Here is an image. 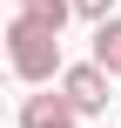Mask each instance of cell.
<instances>
[{"mask_svg": "<svg viewBox=\"0 0 121 128\" xmlns=\"http://www.w3.org/2000/svg\"><path fill=\"white\" fill-rule=\"evenodd\" d=\"M101 74H121V14L108 20V27H94V54H88Z\"/></svg>", "mask_w": 121, "mask_h": 128, "instance_id": "cell-4", "label": "cell"}, {"mask_svg": "<svg viewBox=\"0 0 121 128\" xmlns=\"http://www.w3.org/2000/svg\"><path fill=\"white\" fill-rule=\"evenodd\" d=\"M20 128H81V115L67 108V94H27L20 101Z\"/></svg>", "mask_w": 121, "mask_h": 128, "instance_id": "cell-3", "label": "cell"}, {"mask_svg": "<svg viewBox=\"0 0 121 128\" xmlns=\"http://www.w3.org/2000/svg\"><path fill=\"white\" fill-rule=\"evenodd\" d=\"M74 20H94V27H108V20H115V0H74Z\"/></svg>", "mask_w": 121, "mask_h": 128, "instance_id": "cell-6", "label": "cell"}, {"mask_svg": "<svg viewBox=\"0 0 121 128\" xmlns=\"http://www.w3.org/2000/svg\"><path fill=\"white\" fill-rule=\"evenodd\" d=\"M108 81H115V74H101L94 61H74V68L61 74V94H67V108L88 122V115H108V94H115Z\"/></svg>", "mask_w": 121, "mask_h": 128, "instance_id": "cell-2", "label": "cell"}, {"mask_svg": "<svg viewBox=\"0 0 121 128\" xmlns=\"http://www.w3.org/2000/svg\"><path fill=\"white\" fill-rule=\"evenodd\" d=\"M13 7H27V0H13Z\"/></svg>", "mask_w": 121, "mask_h": 128, "instance_id": "cell-7", "label": "cell"}, {"mask_svg": "<svg viewBox=\"0 0 121 128\" xmlns=\"http://www.w3.org/2000/svg\"><path fill=\"white\" fill-rule=\"evenodd\" d=\"M7 68H13V81H27V88L61 81V74H67V68H61V34L34 27L27 14H13V20H7Z\"/></svg>", "mask_w": 121, "mask_h": 128, "instance_id": "cell-1", "label": "cell"}, {"mask_svg": "<svg viewBox=\"0 0 121 128\" xmlns=\"http://www.w3.org/2000/svg\"><path fill=\"white\" fill-rule=\"evenodd\" d=\"M20 14H27V20H34V27H47V34H61V27H67V20H74V0H27V7H20Z\"/></svg>", "mask_w": 121, "mask_h": 128, "instance_id": "cell-5", "label": "cell"}]
</instances>
